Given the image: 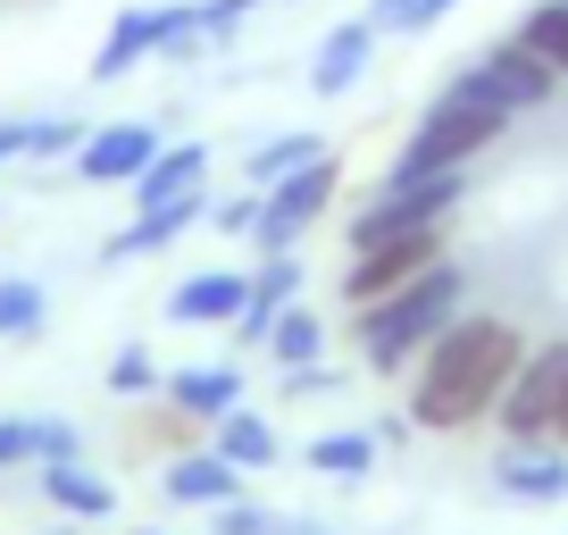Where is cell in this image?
<instances>
[{
  "mask_svg": "<svg viewBox=\"0 0 568 535\" xmlns=\"http://www.w3.org/2000/svg\"><path fill=\"white\" fill-rule=\"evenodd\" d=\"M518 360H527V335H518L510 319H477V310H460V319L418 352L409 427H444V435L477 427V418L501 402V385L518 376Z\"/></svg>",
  "mask_w": 568,
  "mask_h": 535,
  "instance_id": "cell-1",
  "label": "cell"
},
{
  "mask_svg": "<svg viewBox=\"0 0 568 535\" xmlns=\"http://www.w3.org/2000/svg\"><path fill=\"white\" fill-rule=\"evenodd\" d=\"M460 310H468V276H460V260H435L418 285H402V293H385V302L352 310V343H359V360H368L376 376L418 369V352L444 335Z\"/></svg>",
  "mask_w": 568,
  "mask_h": 535,
  "instance_id": "cell-2",
  "label": "cell"
},
{
  "mask_svg": "<svg viewBox=\"0 0 568 535\" xmlns=\"http://www.w3.org/2000/svg\"><path fill=\"white\" fill-rule=\"evenodd\" d=\"M501 134H510V118H501V109H468V101H452V92H435V109H426V118L409 125V143L393 151L385 184H409V176H444V168H468L477 151H494Z\"/></svg>",
  "mask_w": 568,
  "mask_h": 535,
  "instance_id": "cell-3",
  "label": "cell"
},
{
  "mask_svg": "<svg viewBox=\"0 0 568 535\" xmlns=\"http://www.w3.org/2000/svg\"><path fill=\"white\" fill-rule=\"evenodd\" d=\"M560 393H568V343H535L518 360V376L501 385L494 418L510 444H551V418H560Z\"/></svg>",
  "mask_w": 568,
  "mask_h": 535,
  "instance_id": "cell-4",
  "label": "cell"
},
{
  "mask_svg": "<svg viewBox=\"0 0 568 535\" xmlns=\"http://www.w3.org/2000/svg\"><path fill=\"white\" fill-rule=\"evenodd\" d=\"M335 184H343V168H335V151H326L318 168H302V176H284V184H267L260 193V226H251V243H260V260L267 251H293L310 226L326 218V201H335Z\"/></svg>",
  "mask_w": 568,
  "mask_h": 535,
  "instance_id": "cell-5",
  "label": "cell"
},
{
  "mask_svg": "<svg viewBox=\"0 0 568 535\" xmlns=\"http://www.w3.org/2000/svg\"><path fill=\"white\" fill-rule=\"evenodd\" d=\"M435 260H452V251H444V226H418V234H393V243H368V251H352L343 302H352V310H368V302H385V293L418 285V276H426Z\"/></svg>",
  "mask_w": 568,
  "mask_h": 535,
  "instance_id": "cell-6",
  "label": "cell"
},
{
  "mask_svg": "<svg viewBox=\"0 0 568 535\" xmlns=\"http://www.w3.org/2000/svg\"><path fill=\"white\" fill-rule=\"evenodd\" d=\"M160 118H109V125H92L84 134V151H75V184H134L142 168L160 160Z\"/></svg>",
  "mask_w": 568,
  "mask_h": 535,
  "instance_id": "cell-7",
  "label": "cell"
},
{
  "mask_svg": "<svg viewBox=\"0 0 568 535\" xmlns=\"http://www.w3.org/2000/svg\"><path fill=\"white\" fill-rule=\"evenodd\" d=\"M243 468L226 461V452H210V444H184V452H168L160 461V494L176 502V511H226V502H243Z\"/></svg>",
  "mask_w": 568,
  "mask_h": 535,
  "instance_id": "cell-8",
  "label": "cell"
},
{
  "mask_svg": "<svg viewBox=\"0 0 568 535\" xmlns=\"http://www.w3.org/2000/svg\"><path fill=\"white\" fill-rule=\"evenodd\" d=\"M168 9H176V0H142V9H118V18H109V34H101V51H92V84H118V75H134L142 59H160Z\"/></svg>",
  "mask_w": 568,
  "mask_h": 535,
  "instance_id": "cell-9",
  "label": "cell"
},
{
  "mask_svg": "<svg viewBox=\"0 0 568 535\" xmlns=\"http://www.w3.org/2000/svg\"><path fill=\"white\" fill-rule=\"evenodd\" d=\"M34 494L51 502L59 518H75V527H101V518H118V485H109L92 461H51V468H34Z\"/></svg>",
  "mask_w": 568,
  "mask_h": 535,
  "instance_id": "cell-10",
  "label": "cell"
},
{
  "mask_svg": "<svg viewBox=\"0 0 568 535\" xmlns=\"http://www.w3.org/2000/svg\"><path fill=\"white\" fill-rule=\"evenodd\" d=\"M368 68H376V26L368 18H352V26H326L318 34V51H310V92H352V84H368Z\"/></svg>",
  "mask_w": 568,
  "mask_h": 535,
  "instance_id": "cell-11",
  "label": "cell"
},
{
  "mask_svg": "<svg viewBox=\"0 0 568 535\" xmlns=\"http://www.w3.org/2000/svg\"><path fill=\"white\" fill-rule=\"evenodd\" d=\"M251 302V276H234V268H193L176 293H168V319L176 326H234Z\"/></svg>",
  "mask_w": 568,
  "mask_h": 535,
  "instance_id": "cell-12",
  "label": "cell"
},
{
  "mask_svg": "<svg viewBox=\"0 0 568 535\" xmlns=\"http://www.w3.org/2000/svg\"><path fill=\"white\" fill-rule=\"evenodd\" d=\"M201 218H210V193H184V201H160V210H134V226L109 234L101 260H151V251H168L176 234H193Z\"/></svg>",
  "mask_w": 568,
  "mask_h": 535,
  "instance_id": "cell-13",
  "label": "cell"
},
{
  "mask_svg": "<svg viewBox=\"0 0 568 535\" xmlns=\"http://www.w3.org/2000/svg\"><path fill=\"white\" fill-rule=\"evenodd\" d=\"M293 302H302V260H293V251H267V260L251 268V302H243V319H234V343H267V326Z\"/></svg>",
  "mask_w": 568,
  "mask_h": 535,
  "instance_id": "cell-14",
  "label": "cell"
},
{
  "mask_svg": "<svg viewBox=\"0 0 568 535\" xmlns=\"http://www.w3.org/2000/svg\"><path fill=\"white\" fill-rule=\"evenodd\" d=\"M494 485L510 502H568V452L560 444H501Z\"/></svg>",
  "mask_w": 568,
  "mask_h": 535,
  "instance_id": "cell-15",
  "label": "cell"
},
{
  "mask_svg": "<svg viewBox=\"0 0 568 535\" xmlns=\"http://www.w3.org/2000/svg\"><path fill=\"white\" fill-rule=\"evenodd\" d=\"M160 402H176L184 418H226L234 402H243V369L234 360H201V369H176V376H160Z\"/></svg>",
  "mask_w": 568,
  "mask_h": 535,
  "instance_id": "cell-16",
  "label": "cell"
},
{
  "mask_svg": "<svg viewBox=\"0 0 568 535\" xmlns=\"http://www.w3.org/2000/svg\"><path fill=\"white\" fill-rule=\"evenodd\" d=\"M477 68L494 75V92L510 101V118H527V109H544L551 92H560V75H551V68H544V59H535L518 34H510V42H494V51H485Z\"/></svg>",
  "mask_w": 568,
  "mask_h": 535,
  "instance_id": "cell-17",
  "label": "cell"
},
{
  "mask_svg": "<svg viewBox=\"0 0 568 535\" xmlns=\"http://www.w3.org/2000/svg\"><path fill=\"white\" fill-rule=\"evenodd\" d=\"M210 184V151L201 143H160V160L142 168L125 193H134V210H160V201H184V193H201Z\"/></svg>",
  "mask_w": 568,
  "mask_h": 535,
  "instance_id": "cell-18",
  "label": "cell"
},
{
  "mask_svg": "<svg viewBox=\"0 0 568 535\" xmlns=\"http://www.w3.org/2000/svg\"><path fill=\"white\" fill-rule=\"evenodd\" d=\"M210 452H226V461L243 468V477H260V468H276V461H284V435L267 427V418L251 411V402H234L226 418H210Z\"/></svg>",
  "mask_w": 568,
  "mask_h": 535,
  "instance_id": "cell-19",
  "label": "cell"
},
{
  "mask_svg": "<svg viewBox=\"0 0 568 535\" xmlns=\"http://www.w3.org/2000/svg\"><path fill=\"white\" fill-rule=\"evenodd\" d=\"M318 160H326V134H276V143H260L243 160V184H251V193H267V184L302 176V168H318Z\"/></svg>",
  "mask_w": 568,
  "mask_h": 535,
  "instance_id": "cell-20",
  "label": "cell"
},
{
  "mask_svg": "<svg viewBox=\"0 0 568 535\" xmlns=\"http://www.w3.org/2000/svg\"><path fill=\"white\" fill-rule=\"evenodd\" d=\"M376 452H385V444H376L368 427H318L302 461L318 468V477H368V468H376Z\"/></svg>",
  "mask_w": 568,
  "mask_h": 535,
  "instance_id": "cell-21",
  "label": "cell"
},
{
  "mask_svg": "<svg viewBox=\"0 0 568 535\" xmlns=\"http://www.w3.org/2000/svg\"><path fill=\"white\" fill-rule=\"evenodd\" d=\"M260 352L276 360V369H310V360L326 352V326H318V310H310V302H293L276 326H267V343H260Z\"/></svg>",
  "mask_w": 568,
  "mask_h": 535,
  "instance_id": "cell-22",
  "label": "cell"
},
{
  "mask_svg": "<svg viewBox=\"0 0 568 535\" xmlns=\"http://www.w3.org/2000/svg\"><path fill=\"white\" fill-rule=\"evenodd\" d=\"M217 535H335L326 518H293V511H267V502H226V511H210Z\"/></svg>",
  "mask_w": 568,
  "mask_h": 535,
  "instance_id": "cell-23",
  "label": "cell"
},
{
  "mask_svg": "<svg viewBox=\"0 0 568 535\" xmlns=\"http://www.w3.org/2000/svg\"><path fill=\"white\" fill-rule=\"evenodd\" d=\"M51 326V293L34 276H0V343H34Z\"/></svg>",
  "mask_w": 568,
  "mask_h": 535,
  "instance_id": "cell-24",
  "label": "cell"
},
{
  "mask_svg": "<svg viewBox=\"0 0 568 535\" xmlns=\"http://www.w3.org/2000/svg\"><path fill=\"white\" fill-rule=\"evenodd\" d=\"M518 42H527V51L568 84V0H535L527 18H518Z\"/></svg>",
  "mask_w": 568,
  "mask_h": 535,
  "instance_id": "cell-25",
  "label": "cell"
},
{
  "mask_svg": "<svg viewBox=\"0 0 568 535\" xmlns=\"http://www.w3.org/2000/svg\"><path fill=\"white\" fill-rule=\"evenodd\" d=\"M84 134H92V125L75 118V109H59V118H26V168L75 160V151H84Z\"/></svg>",
  "mask_w": 568,
  "mask_h": 535,
  "instance_id": "cell-26",
  "label": "cell"
},
{
  "mask_svg": "<svg viewBox=\"0 0 568 535\" xmlns=\"http://www.w3.org/2000/svg\"><path fill=\"white\" fill-rule=\"evenodd\" d=\"M26 461L51 468V461H84V427L59 411H26Z\"/></svg>",
  "mask_w": 568,
  "mask_h": 535,
  "instance_id": "cell-27",
  "label": "cell"
},
{
  "mask_svg": "<svg viewBox=\"0 0 568 535\" xmlns=\"http://www.w3.org/2000/svg\"><path fill=\"white\" fill-rule=\"evenodd\" d=\"M109 393H125V402H142V393H160V360L142 352V343L109 352Z\"/></svg>",
  "mask_w": 568,
  "mask_h": 535,
  "instance_id": "cell-28",
  "label": "cell"
},
{
  "mask_svg": "<svg viewBox=\"0 0 568 535\" xmlns=\"http://www.w3.org/2000/svg\"><path fill=\"white\" fill-rule=\"evenodd\" d=\"M193 9H201V42H210V51H226V42L243 34V18L260 9V0H193Z\"/></svg>",
  "mask_w": 568,
  "mask_h": 535,
  "instance_id": "cell-29",
  "label": "cell"
},
{
  "mask_svg": "<svg viewBox=\"0 0 568 535\" xmlns=\"http://www.w3.org/2000/svg\"><path fill=\"white\" fill-rule=\"evenodd\" d=\"M284 393H302V402H310V393H326V402H335V393H343V376L326 369V360H310V369H284Z\"/></svg>",
  "mask_w": 568,
  "mask_h": 535,
  "instance_id": "cell-30",
  "label": "cell"
},
{
  "mask_svg": "<svg viewBox=\"0 0 568 535\" xmlns=\"http://www.w3.org/2000/svg\"><path fill=\"white\" fill-rule=\"evenodd\" d=\"M368 26L376 34H409V26H418V0H368Z\"/></svg>",
  "mask_w": 568,
  "mask_h": 535,
  "instance_id": "cell-31",
  "label": "cell"
},
{
  "mask_svg": "<svg viewBox=\"0 0 568 535\" xmlns=\"http://www.w3.org/2000/svg\"><path fill=\"white\" fill-rule=\"evenodd\" d=\"M210 226H217V234H251V226H260V193H243V201H226V210H210Z\"/></svg>",
  "mask_w": 568,
  "mask_h": 535,
  "instance_id": "cell-32",
  "label": "cell"
},
{
  "mask_svg": "<svg viewBox=\"0 0 568 535\" xmlns=\"http://www.w3.org/2000/svg\"><path fill=\"white\" fill-rule=\"evenodd\" d=\"M9 468H34V461H26V411L0 418V477H9Z\"/></svg>",
  "mask_w": 568,
  "mask_h": 535,
  "instance_id": "cell-33",
  "label": "cell"
},
{
  "mask_svg": "<svg viewBox=\"0 0 568 535\" xmlns=\"http://www.w3.org/2000/svg\"><path fill=\"white\" fill-rule=\"evenodd\" d=\"M26 160V118H0V168Z\"/></svg>",
  "mask_w": 568,
  "mask_h": 535,
  "instance_id": "cell-34",
  "label": "cell"
},
{
  "mask_svg": "<svg viewBox=\"0 0 568 535\" xmlns=\"http://www.w3.org/2000/svg\"><path fill=\"white\" fill-rule=\"evenodd\" d=\"M452 9H460V0H418V26H409V34H426V26H435V18H452Z\"/></svg>",
  "mask_w": 568,
  "mask_h": 535,
  "instance_id": "cell-35",
  "label": "cell"
},
{
  "mask_svg": "<svg viewBox=\"0 0 568 535\" xmlns=\"http://www.w3.org/2000/svg\"><path fill=\"white\" fill-rule=\"evenodd\" d=\"M551 444L568 452V393H560V418H551Z\"/></svg>",
  "mask_w": 568,
  "mask_h": 535,
  "instance_id": "cell-36",
  "label": "cell"
},
{
  "mask_svg": "<svg viewBox=\"0 0 568 535\" xmlns=\"http://www.w3.org/2000/svg\"><path fill=\"white\" fill-rule=\"evenodd\" d=\"M125 535H160V527H125Z\"/></svg>",
  "mask_w": 568,
  "mask_h": 535,
  "instance_id": "cell-37",
  "label": "cell"
},
{
  "mask_svg": "<svg viewBox=\"0 0 568 535\" xmlns=\"http://www.w3.org/2000/svg\"><path fill=\"white\" fill-rule=\"evenodd\" d=\"M59 535H84V527H75V518H68V527H59Z\"/></svg>",
  "mask_w": 568,
  "mask_h": 535,
  "instance_id": "cell-38",
  "label": "cell"
}]
</instances>
